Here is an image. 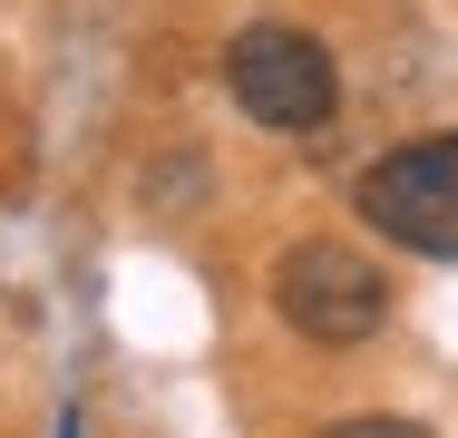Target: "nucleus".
Wrapping results in <instances>:
<instances>
[{
	"label": "nucleus",
	"mask_w": 458,
	"mask_h": 438,
	"mask_svg": "<svg viewBox=\"0 0 458 438\" xmlns=\"http://www.w3.org/2000/svg\"><path fill=\"white\" fill-rule=\"evenodd\" d=\"M225 88L254 127L274 137H322L332 107H342V69L312 29H283V20H254L234 49H225Z\"/></svg>",
	"instance_id": "f257e3e1"
},
{
	"label": "nucleus",
	"mask_w": 458,
	"mask_h": 438,
	"mask_svg": "<svg viewBox=\"0 0 458 438\" xmlns=\"http://www.w3.org/2000/svg\"><path fill=\"white\" fill-rule=\"evenodd\" d=\"M322 438H429L420 419H342V429H322Z\"/></svg>",
	"instance_id": "20e7f679"
},
{
	"label": "nucleus",
	"mask_w": 458,
	"mask_h": 438,
	"mask_svg": "<svg viewBox=\"0 0 458 438\" xmlns=\"http://www.w3.org/2000/svg\"><path fill=\"white\" fill-rule=\"evenodd\" d=\"M361 215L380 244L410 254H458V137H420L361 175Z\"/></svg>",
	"instance_id": "7ed1b4c3"
},
{
	"label": "nucleus",
	"mask_w": 458,
	"mask_h": 438,
	"mask_svg": "<svg viewBox=\"0 0 458 438\" xmlns=\"http://www.w3.org/2000/svg\"><path fill=\"white\" fill-rule=\"evenodd\" d=\"M274 312L302 332V341L352 350V341L380 332L390 282H380V263H361L352 244H293V254L274 263Z\"/></svg>",
	"instance_id": "f03ea898"
}]
</instances>
